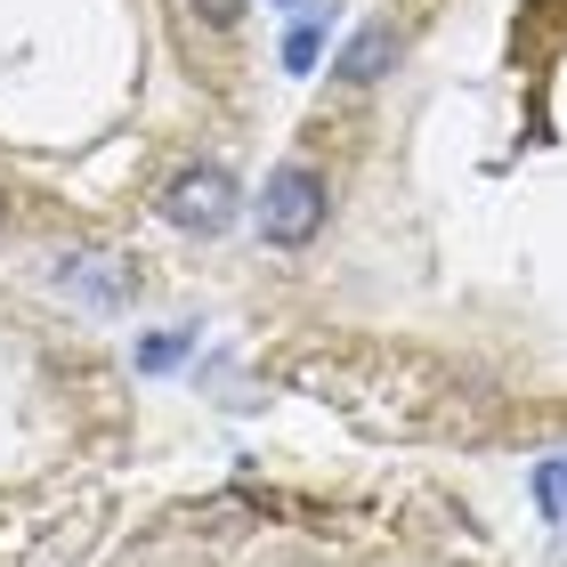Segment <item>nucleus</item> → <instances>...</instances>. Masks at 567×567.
Returning a JSON list of instances; mask_svg holds the SVG:
<instances>
[{
    "mask_svg": "<svg viewBox=\"0 0 567 567\" xmlns=\"http://www.w3.org/2000/svg\"><path fill=\"white\" fill-rule=\"evenodd\" d=\"M390 65H398V33H390V24H365V33H357L341 58H332V73H341L349 90H373Z\"/></svg>",
    "mask_w": 567,
    "mask_h": 567,
    "instance_id": "nucleus-4",
    "label": "nucleus"
},
{
    "mask_svg": "<svg viewBox=\"0 0 567 567\" xmlns=\"http://www.w3.org/2000/svg\"><path fill=\"white\" fill-rule=\"evenodd\" d=\"M332 212V187H324V171H308V163H284L268 178V195H260V236L284 244V251H300V244H317V227Z\"/></svg>",
    "mask_w": 567,
    "mask_h": 567,
    "instance_id": "nucleus-1",
    "label": "nucleus"
},
{
    "mask_svg": "<svg viewBox=\"0 0 567 567\" xmlns=\"http://www.w3.org/2000/svg\"><path fill=\"white\" fill-rule=\"evenodd\" d=\"M535 503H544L551 527H567V454H551L544 471H535Z\"/></svg>",
    "mask_w": 567,
    "mask_h": 567,
    "instance_id": "nucleus-6",
    "label": "nucleus"
},
{
    "mask_svg": "<svg viewBox=\"0 0 567 567\" xmlns=\"http://www.w3.org/2000/svg\"><path fill=\"white\" fill-rule=\"evenodd\" d=\"M187 9H195V17H212V24H236V17H244V0H187Z\"/></svg>",
    "mask_w": 567,
    "mask_h": 567,
    "instance_id": "nucleus-8",
    "label": "nucleus"
},
{
    "mask_svg": "<svg viewBox=\"0 0 567 567\" xmlns=\"http://www.w3.org/2000/svg\"><path fill=\"white\" fill-rule=\"evenodd\" d=\"M284 9H300V0H284Z\"/></svg>",
    "mask_w": 567,
    "mask_h": 567,
    "instance_id": "nucleus-9",
    "label": "nucleus"
},
{
    "mask_svg": "<svg viewBox=\"0 0 567 567\" xmlns=\"http://www.w3.org/2000/svg\"><path fill=\"white\" fill-rule=\"evenodd\" d=\"M317 49H324V24L308 17V24H292V41H284V65H292V73H308V65H317Z\"/></svg>",
    "mask_w": 567,
    "mask_h": 567,
    "instance_id": "nucleus-7",
    "label": "nucleus"
},
{
    "mask_svg": "<svg viewBox=\"0 0 567 567\" xmlns=\"http://www.w3.org/2000/svg\"><path fill=\"white\" fill-rule=\"evenodd\" d=\"M58 284H65V292H90L97 308H122L138 292L131 260H114V251H73V260H58Z\"/></svg>",
    "mask_w": 567,
    "mask_h": 567,
    "instance_id": "nucleus-3",
    "label": "nucleus"
},
{
    "mask_svg": "<svg viewBox=\"0 0 567 567\" xmlns=\"http://www.w3.org/2000/svg\"><path fill=\"white\" fill-rule=\"evenodd\" d=\"M187 349H195V332H187V324L146 332V341H138V373H171V365H187Z\"/></svg>",
    "mask_w": 567,
    "mask_h": 567,
    "instance_id": "nucleus-5",
    "label": "nucleus"
},
{
    "mask_svg": "<svg viewBox=\"0 0 567 567\" xmlns=\"http://www.w3.org/2000/svg\"><path fill=\"white\" fill-rule=\"evenodd\" d=\"M163 219L178 227V236H219V227L236 219V178H227L219 163L178 171L171 187H163Z\"/></svg>",
    "mask_w": 567,
    "mask_h": 567,
    "instance_id": "nucleus-2",
    "label": "nucleus"
}]
</instances>
